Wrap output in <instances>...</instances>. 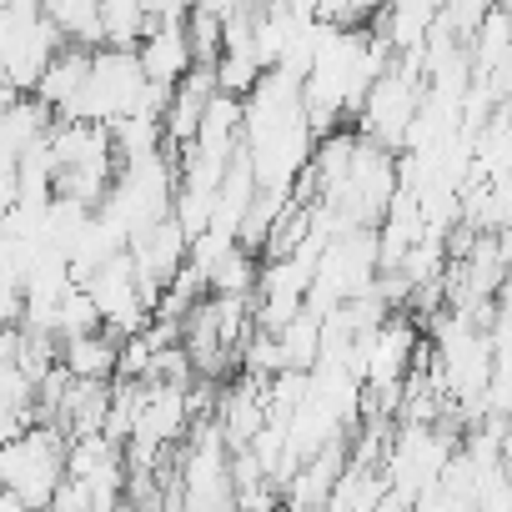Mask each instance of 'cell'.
Wrapping results in <instances>:
<instances>
[{
  "label": "cell",
  "mask_w": 512,
  "mask_h": 512,
  "mask_svg": "<svg viewBox=\"0 0 512 512\" xmlns=\"http://www.w3.org/2000/svg\"><path fill=\"white\" fill-rule=\"evenodd\" d=\"M61 472H66V432L56 422H31L0 442V482L16 492L21 507H46Z\"/></svg>",
  "instance_id": "6da1fadb"
},
{
  "label": "cell",
  "mask_w": 512,
  "mask_h": 512,
  "mask_svg": "<svg viewBox=\"0 0 512 512\" xmlns=\"http://www.w3.org/2000/svg\"><path fill=\"white\" fill-rule=\"evenodd\" d=\"M146 76H141V61L131 46H91V71L81 81V91L56 111V116H71V121H116L136 106Z\"/></svg>",
  "instance_id": "7a4b0ae2"
},
{
  "label": "cell",
  "mask_w": 512,
  "mask_h": 512,
  "mask_svg": "<svg viewBox=\"0 0 512 512\" xmlns=\"http://www.w3.org/2000/svg\"><path fill=\"white\" fill-rule=\"evenodd\" d=\"M76 287H86V297H91V307H96V317H101V327H106L111 337L141 332V327L151 322V307L141 302V287H136V272H131L126 246L111 251L101 267H91Z\"/></svg>",
  "instance_id": "3957f363"
},
{
  "label": "cell",
  "mask_w": 512,
  "mask_h": 512,
  "mask_svg": "<svg viewBox=\"0 0 512 512\" xmlns=\"http://www.w3.org/2000/svg\"><path fill=\"white\" fill-rule=\"evenodd\" d=\"M131 51H136L146 81L171 86V81H181L191 71V46H186V21L181 16H151Z\"/></svg>",
  "instance_id": "277c9868"
},
{
  "label": "cell",
  "mask_w": 512,
  "mask_h": 512,
  "mask_svg": "<svg viewBox=\"0 0 512 512\" xmlns=\"http://www.w3.org/2000/svg\"><path fill=\"white\" fill-rule=\"evenodd\" d=\"M191 427V412H186V387L176 382H156L146 377L141 382V397H136V422H131V437H146V442H181Z\"/></svg>",
  "instance_id": "5b68a950"
},
{
  "label": "cell",
  "mask_w": 512,
  "mask_h": 512,
  "mask_svg": "<svg viewBox=\"0 0 512 512\" xmlns=\"http://www.w3.org/2000/svg\"><path fill=\"white\" fill-rule=\"evenodd\" d=\"M86 71H91V46L61 41V46H56V56L46 61V71L36 76L31 96H36V101H46L51 111H61V106H66V101H71V96L81 91Z\"/></svg>",
  "instance_id": "8992f818"
},
{
  "label": "cell",
  "mask_w": 512,
  "mask_h": 512,
  "mask_svg": "<svg viewBox=\"0 0 512 512\" xmlns=\"http://www.w3.org/2000/svg\"><path fill=\"white\" fill-rule=\"evenodd\" d=\"M51 126H56V111H51L46 101H36L31 91H21V96L11 101V111L0 116V151L21 156V151H31L36 141H46Z\"/></svg>",
  "instance_id": "52a82bcc"
},
{
  "label": "cell",
  "mask_w": 512,
  "mask_h": 512,
  "mask_svg": "<svg viewBox=\"0 0 512 512\" xmlns=\"http://www.w3.org/2000/svg\"><path fill=\"white\" fill-rule=\"evenodd\" d=\"M56 362H61L71 377H111V372H116V337H111L106 327H91V332L61 337Z\"/></svg>",
  "instance_id": "ba28073f"
},
{
  "label": "cell",
  "mask_w": 512,
  "mask_h": 512,
  "mask_svg": "<svg viewBox=\"0 0 512 512\" xmlns=\"http://www.w3.org/2000/svg\"><path fill=\"white\" fill-rule=\"evenodd\" d=\"M36 6L61 31V41L101 46V0H36Z\"/></svg>",
  "instance_id": "9c48e42d"
},
{
  "label": "cell",
  "mask_w": 512,
  "mask_h": 512,
  "mask_svg": "<svg viewBox=\"0 0 512 512\" xmlns=\"http://www.w3.org/2000/svg\"><path fill=\"white\" fill-rule=\"evenodd\" d=\"M256 267H262V256L246 251L241 241H231V246L216 256V262L206 267V292H216V297H251Z\"/></svg>",
  "instance_id": "30bf717a"
},
{
  "label": "cell",
  "mask_w": 512,
  "mask_h": 512,
  "mask_svg": "<svg viewBox=\"0 0 512 512\" xmlns=\"http://www.w3.org/2000/svg\"><path fill=\"white\" fill-rule=\"evenodd\" d=\"M277 347H282V362H287V367L312 372V362H317V352H322V317L302 307L292 322L277 327Z\"/></svg>",
  "instance_id": "8fae6325"
},
{
  "label": "cell",
  "mask_w": 512,
  "mask_h": 512,
  "mask_svg": "<svg viewBox=\"0 0 512 512\" xmlns=\"http://www.w3.org/2000/svg\"><path fill=\"white\" fill-rule=\"evenodd\" d=\"M91 327H101V317H96L86 287L71 282V287L61 292V302L51 307V332H56V342H61V337H76V332H91Z\"/></svg>",
  "instance_id": "7c38bea8"
},
{
  "label": "cell",
  "mask_w": 512,
  "mask_h": 512,
  "mask_svg": "<svg viewBox=\"0 0 512 512\" xmlns=\"http://www.w3.org/2000/svg\"><path fill=\"white\" fill-rule=\"evenodd\" d=\"M186 46H191V66H211L216 56H221V16H211V11H201V6H191L186 16Z\"/></svg>",
  "instance_id": "4fadbf2b"
},
{
  "label": "cell",
  "mask_w": 512,
  "mask_h": 512,
  "mask_svg": "<svg viewBox=\"0 0 512 512\" xmlns=\"http://www.w3.org/2000/svg\"><path fill=\"white\" fill-rule=\"evenodd\" d=\"M31 392H36V382H31L16 362H0V412H21L26 422H36Z\"/></svg>",
  "instance_id": "5bb4252c"
},
{
  "label": "cell",
  "mask_w": 512,
  "mask_h": 512,
  "mask_svg": "<svg viewBox=\"0 0 512 512\" xmlns=\"http://www.w3.org/2000/svg\"><path fill=\"white\" fill-rule=\"evenodd\" d=\"M11 201H16V156L0 151V216L11 211Z\"/></svg>",
  "instance_id": "9a60e30c"
},
{
  "label": "cell",
  "mask_w": 512,
  "mask_h": 512,
  "mask_svg": "<svg viewBox=\"0 0 512 512\" xmlns=\"http://www.w3.org/2000/svg\"><path fill=\"white\" fill-rule=\"evenodd\" d=\"M191 6H201V11H211V16H226V11H236V6H251V0H191Z\"/></svg>",
  "instance_id": "2e32d148"
},
{
  "label": "cell",
  "mask_w": 512,
  "mask_h": 512,
  "mask_svg": "<svg viewBox=\"0 0 512 512\" xmlns=\"http://www.w3.org/2000/svg\"><path fill=\"white\" fill-rule=\"evenodd\" d=\"M16 96H21V91H16V86H11L6 76H0V116H6V111H11V101H16Z\"/></svg>",
  "instance_id": "e0dca14e"
}]
</instances>
